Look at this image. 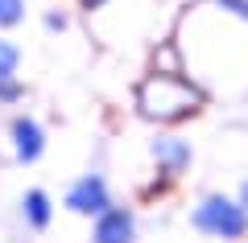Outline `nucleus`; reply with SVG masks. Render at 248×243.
Wrapping results in <instances>:
<instances>
[{
  "instance_id": "obj_1",
  "label": "nucleus",
  "mask_w": 248,
  "mask_h": 243,
  "mask_svg": "<svg viewBox=\"0 0 248 243\" xmlns=\"http://www.w3.org/2000/svg\"><path fill=\"white\" fill-rule=\"evenodd\" d=\"M203 223L207 227H219V231H228V235L244 231V214L232 210V206H219V202H215V210H203Z\"/></svg>"
}]
</instances>
